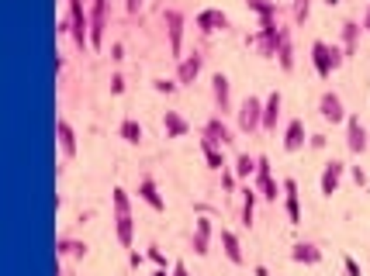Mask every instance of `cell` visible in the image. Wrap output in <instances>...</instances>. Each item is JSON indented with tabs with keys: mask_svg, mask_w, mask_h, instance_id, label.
Instances as JSON below:
<instances>
[{
	"mask_svg": "<svg viewBox=\"0 0 370 276\" xmlns=\"http://www.w3.org/2000/svg\"><path fill=\"white\" fill-rule=\"evenodd\" d=\"M280 38H284V28L277 24V17H259V31H256V35H249L246 45H249V49H256L263 59H277Z\"/></svg>",
	"mask_w": 370,
	"mask_h": 276,
	"instance_id": "1",
	"label": "cell"
},
{
	"mask_svg": "<svg viewBox=\"0 0 370 276\" xmlns=\"http://www.w3.org/2000/svg\"><path fill=\"white\" fill-rule=\"evenodd\" d=\"M346 62V55L339 45H329V42H311V66H315V73L322 76V80H329L339 66Z\"/></svg>",
	"mask_w": 370,
	"mask_h": 276,
	"instance_id": "2",
	"label": "cell"
},
{
	"mask_svg": "<svg viewBox=\"0 0 370 276\" xmlns=\"http://www.w3.org/2000/svg\"><path fill=\"white\" fill-rule=\"evenodd\" d=\"M69 7V24H73V42L76 49H90V10L83 7V0H66Z\"/></svg>",
	"mask_w": 370,
	"mask_h": 276,
	"instance_id": "3",
	"label": "cell"
},
{
	"mask_svg": "<svg viewBox=\"0 0 370 276\" xmlns=\"http://www.w3.org/2000/svg\"><path fill=\"white\" fill-rule=\"evenodd\" d=\"M163 24H166V35H170V55L184 59V14L180 10H163Z\"/></svg>",
	"mask_w": 370,
	"mask_h": 276,
	"instance_id": "4",
	"label": "cell"
},
{
	"mask_svg": "<svg viewBox=\"0 0 370 276\" xmlns=\"http://www.w3.org/2000/svg\"><path fill=\"white\" fill-rule=\"evenodd\" d=\"M236 117H239V128H243L246 135H249V131H256V128H263V101L249 94L246 101L239 104Z\"/></svg>",
	"mask_w": 370,
	"mask_h": 276,
	"instance_id": "5",
	"label": "cell"
},
{
	"mask_svg": "<svg viewBox=\"0 0 370 276\" xmlns=\"http://www.w3.org/2000/svg\"><path fill=\"white\" fill-rule=\"evenodd\" d=\"M104 28H108V0H90V49L104 45Z\"/></svg>",
	"mask_w": 370,
	"mask_h": 276,
	"instance_id": "6",
	"label": "cell"
},
{
	"mask_svg": "<svg viewBox=\"0 0 370 276\" xmlns=\"http://www.w3.org/2000/svg\"><path fill=\"white\" fill-rule=\"evenodd\" d=\"M194 28H197L201 35L225 31V28H229V14H225V10H218V7H208V10H201V14L194 17Z\"/></svg>",
	"mask_w": 370,
	"mask_h": 276,
	"instance_id": "7",
	"label": "cell"
},
{
	"mask_svg": "<svg viewBox=\"0 0 370 276\" xmlns=\"http://www.w3.org/2000/svg\"><path fill=\"white\" fill-rule=\"evenodd\" d=\"M201 138H208L211 145H218V149H225V145H232V128L222 121V114L218 117H208L204 121V128H201Z\"/></svg>",
	"mask_w": 370,
	"mask_h": 276,
	"instance_id": "8",
	"label": "cell"
},
{
	"mask_svg": "<svg viewBox=\"0 0 370 276\" xmlns=\"http://www.w3.org/2000/svg\"><path fill=\"white\" fill-rule=\"evenodd\" d=\"M346 149H350L353 156H364V152H367V128H364V121H360L357 114L346 117Z\"/></svg>",
	"mask_w": 370,
	"mask_h": 276,
	"instance_id": "9",
	"label": "cell"
},
{
	"mask_svg": "<svg viewBox=\"0 0 370 276\" xmlns=\"http://www.w3.org/2000/svg\"><path fill=\"white\" fill-rule=\"evenodd\" d=\"M343 173H346V163H339V159H329V163H325V169H322V180H318V190H322L325 197L339 194V183H343Z\"/></svg>",
	"mask_w": 370,
	"mask_h": 276,
	"instance_id": "10",
	"label": "cell"
},
{
	"mask_svg": "<svg viewBox=\"0 0 370 276\" xmlns=\"http://www.w3.org/2000/svg\"><path fill=\"white\" fill-rule=\"evenodd\" d=\"M318 114L325 117V121H332V124H339V121H346L350 114L343 108V97L339 94H332V90H325L322 97H318Z\"/></svg>",
	"mask_w": 370,
	"mask_h": 276,
	"instance_id": "11",
	"label": "cell"
},
{
	"mask_svg": "<svg viewBox=\"0 0 370 276\" xmlns=\"http://www.w3.org/2000/svg\"><path fill=\"white\" fill-rule=\"evenodd\" d=\"M211 97H215V108L222 110V114L232 110V80L225 73H215L211 76Z\"/></svg>",
	"mask_w": 370,
	"mask_h": 276,
	"instance_id": "12",
	"label": "cell"
},
{
	"mask_svg": "<svg viewBox=\"0 0 370 276\" xmlns=\"http://www.w3.org/2000/svg\"><path fill=\"white\" fill-rule=\"evenodd\" d=\"M201 69H204V55L190 52V55H184V59H180V66H177V76H173V80H177L180 87H190V83L201 76Z\"/></svg>",
	"mask_w": 370,
	"mask_h": 276,
	"instance_id": "13",
	"label": "cell"
},
{
	"mask_svg": "<svg viewBox=\"0 0 370 276\" xmlns=\"http://www.w3.org/2000/svg\"><path fill=\"white\" fill-rule=\"evenodd\" d=\"M284 211L291 224H301V194H298V180H284Z\"/></svg>",
	"mask_w": 370,
	"mask_h": 276,
	"instance_id": "14",
	"label": "cell"
},
{
	"mask_svg": "<svg viewBox=\"0 0 370 276\" xmlns=\"http://www.w3.org/2000/svg\"><path fill=\"white\" fill-rule=\"evenodd\" d=\"M211 218H197L194 224V235H190V249H194V256H208L211 252Z\"/></svg>",
	"mask_w": 370,
	"mask_h": 276,
	"instance_id": "15",
	"label": "cell"
},
{
	"mask_svg": "<svg viewBox=\"0 0 370 276\" xmlns=\"http://www.w3.org/2000/svg\"><path fill=\"white\" fill-rule=\"evenodd\" d=\"M305 142H308L305 121H301V117L287 121V128H284V149H287V152H301V149H305Z\"/></svg>",
	"mask_w": 370,
	"mask_h": 276,
	"instance_id": "16",
	"label": "cell"
},
{
	"mask_svg": "<svg viewBox=\"0 0 370 276\" xmlns=\"http://www.w3.org/2000/svg\"><path fill=\"white\" fill-rule=\"evenodd\" d=\"M360 35H364V24L360 21H343L339 28V38H343V55H357V45H360Z\"/></svg>",
	"mask_w": 370,
	"mask_h": 276,
	"instance_id": "17",
	"label": "cell"
},
{
	"mask_svg": "<svg viewBox=\"0 0 370 276\" xmlns=\"http://www.w3.org/2000/svg\"><path fill=\"white\" fill-rule=\"evenodd\" d=\"M56 138H59V152L66 159H73L76 156V131L66 117H56Z\"/></svg>",
	"mask_w": 370,
	"mask_h": 276,
	"instance_id": "18",
	"label": "cell"
},
{
	"mask_svg": "<svg viewBox=\"0 0 370 276\" xmlns=\"http://www.w3.org/2000/svg\"><path fill=\"white\" fill-rule=\"evenodd\" d=\"M138 201H145L152 211H166V201H163V194H159V187H156L152 176H145V180L138 183Z\"/></svg>",
	"mask_w": 370,
	"mask_h": 276,
	"instance_id": "19",
	"label": "cell"
},
{
	"mask_svg": "<svg viewBox=\"0 0 370 276\" xmlns=\"http://www.w3.org/2000/svg\"><path fill=\"white\" fill-rule=\"evenodd\" d=\"M280 108H284V97H280V90H273V94L263 101V128H266V131H273V128H277V121H280Z\"/></svg>",
	"mask_w": 370,
	"mask_h": 276,
	"instance_id": "20",
	"label": "cell"
},
{
	"mask_svg": "<svg viewBox=\"0 0 370 276\" xmlns=\"http://www.w3.org/2000/svg\"><path fill=\"white\" fill-rule=\"evenodd\" d=\"M291 259L301 263V266H318V263H322V249H318L315 242H298V245L291 249Z\"/></svg>",
	"mask_w": 370,
	"mask_h": 276,
	"instance_id": "21",
	"label": "cell"
},
{
	"mask_svg": "<svg viewBox=\"0 0 370 276\" xmlns=\"http://www.w3.org/2000/svg\"><path fill=\"white\" fill-rule=\"evenodd\" d=\"M163 131H166V138H184L187 131H190V124H187L184 114L166 110V114H163Z\"/></svg>",
	"mask_w": 370,
	"mask_h": 276,
	"instance_id": "22",
	"label": "cell"
},
{
	"mask_svg": "<svg viewBox=\"0 0 370 276\" xmlns=\"http://www.w3.org/2000/svg\"><path fill=\"white\" fill-rule=\"evenodd\" d=\"M222 249H225V259H229L232 266H243V263H246L243 245H239V238H236L232 231H222Z\"/></svg>",
	"mask_w": 370,
	"mask_h": 276,
	"instance_id": "23",
	"label": "cell"
},
{
	"mask_svg": "<svg viewBox=\"0 0 370 276\" xmlns=\"http://www.w3.org/2000/svg\"><path fill=\"white\" fill-rule=\"evenodd\" d=\"M201 152H204V163H208V169H229V163H225V152L218 149V145H211L208 138H201Z\"/></svg>",
	"mask_w": 370,
	"mask_h": 276,
	"instance_id": "24",
	"label": "cell"
},
{
	"mask_svg": "<svg viewBox=\"0 0 370 276\" xmlns=\"http://www.w3.org/2000/svg\"><path fill=\"white\" fill-rule=\"evenodd\" d=\"M115 235L124 249H131V238H135V221L131 215H115Z\"/></svg>",
	"mask_w": 370,
	"mask_h": 276,
	"instance_id": "25",
	"label": "cell"
},
{
	"mask_svg": "<svg viewBox=\"0 0 370 276\" xmlns=\"http://www.w3.org/2000/svg\"><path fill=\"white\" fill-rule=\"evenodd\" d=\"M118 135H122L128 145H142V138H145V131H142V124L135 117H124L122 124H118Z\"/></svg>",
	"mask_w": 370,
	"mask_h": 276,
	"instance_id": "26",
	"label": "cell"
},
{
	"mask_svg": "<svg viewBox=\"0 0 370 276\" xmlns=\"http://www.w3.org/2000/svg\"><path fill=\"white\" fill-rule=\"evenodd\" d=\"M277 62H280L284 73L294 69V45H291V31L287 28H284V38H280V49H277Z\"/></svg>",
	"mask_w": 370,
	"mask_h": 276,
	"instance_id": "27",
	"label": "cell"
},
{
	"mask_svg": "<svg viewBox=\"0 0 370 276\" xmlns=\"http://www.w3.org/2000/svg\"><path fill=\"white\" fill-rule=\"evenodd\" d=\"M56 256L83 259V256H87V242H76V238H56Z\"/></svg>",
	"mask_w": 370,
	"mask_h": 276,
	"instance_id": "28",
	"label": "cell"
},
{
	"mask_svg": "<svg viewBox=\"0 0 370 276\" xmlns=\"http://www.w3.org/2000/svg\"><path fill=\"white\" fill-rule=\"evenodd\" d=\"M232 169H236V176H239V180H249V176H256V156H249V152H239V156H236V163H232Z\"/></svg>",
	"mask_w": 370,
	"mask_h": 276,
	"instance_id": "29",
	"label": "cell"
},
{
	"mask_svg": "<svg viewBox=\"0 0 370 276\" xmlns=\"http://www.w3.org/2000/svg\"><path fill=\"white\" fill-rule=\"evenodd\" d=\"M256 201H259V190L256 187H246L243 190V224H252V215H256Z\"/></svg>",
	"mask_w": 370,
	"mask_h": 276,
	"instance_id": "30",
	"label": "cell"
},
{
	"mask_svg": "<svg viewBox=\"0 0 370 276\" xmlns=\"http://www.w3.org/2000/svg\"><path fill=\"white\" fill-rule=\"evenodd\" d=\"M111 208H115V215H131V197H128L124 187L111 190Z\"/></svg>",
	"mask_w": 370,
	"mask_h": 276,
	"instance_id": "31",
	"label": "cell"
},
{
	"mask_svg": "<svg viewBox=\"0 0 370 276\" xmlns=\"http://www.w3.org/2000/svg\"><path fill=\"white\" fill-rule=\"evenodd\" d=\"M246 7L259 17H277V0H246Z\"/></svg>",
	"mask_w": 370,
	"mask_h": 276,
	"instance_id": "32",
	"label": "cell"
},
{
	"mask_svg": "<svg viewBox=\"0 0 370 276\" xmlns=\"http://www.w3.org/2000/svg\"><path fill=\"white\" fill-rule=\"evenodd\" d=\"M145 256H149V259H152L159 270H173V263L163 256V249H159V245H149V249H145Z\"/></svg>",
	"mask_w": 370,
	"mask_h": 276,
	"instance_id": "33",
	"label": "cell"
},
{
	"mask_svg": "<svg viewBox=\"0 0 370 276\" xmlns=\"http://www.w3.org/2000/svg\"><path fill=\"white\" fill-rule=\"evenodd\" d=\"M308 14H311V0H294V21H298V24H305V21H308Z\"/></svg>",
	"mask_w": 370,
	"mask_h": 276,
	"instance_id": "34",
	"label": "cell"
},
{
	"mask_svg": "<svg viewBox=\"0 0 370 276\" xmlns=\"http://www.w3.org/2000/svg\"><path fill=\"white\" fill-rule=\"evenodd\" d=\"M177 87H180L177 80H152V90L156 94H177Z\"/></svg>",
	"mask_w": 370,
	"mask_h": 276,
	"instance_id": "35",
	"label": "cell"
},
{
	"mask_svg": "<svg viewBox=\"0 0 370 276\" xmlns=\"http://www.w3.org/2000/svg\"><path fill=\"white\" fill-rule=\"evenodd\" d=\"M236 180H239V176H236V169H232V166H229V169H222V190H225V194H232V190H236Z\"/></svg>",
	"mask_w": 370,
	"mask_h": 276,
	"instance_id": "36",
	"label": "cell"
},
{
	"mask_svg": "<svg viewBox=\"0 0 370 276\" xmlns=\"http://www.w3.org/2000/svg\"><path fill=\"white\" fill-rule=\"evenodd\" d=\"M343 263H346V273H350V276H364V270H360V263H357L353 256H346Z\"/></svg>",
	"mask_w": 370,
	"mask_h": 276,
	"instance_id": "37",
	"label": "cell"
},
{
	"mask_svg": "<svg viewBox=\"0 0 370 276\" xmlns=\"http://www.w3.org/2000/svg\"><path fill=\"white\" fill-rule=\"evenodd\" d=\"M353 183L357 187H367V169L364 166H353Z\"/></svg>",
	"mask_w": 370,
	"mask_h": 276,
	"instance_id": "38",
	"label": "cell"
},
{
	"mask_svg": "<svg viewBox=\"0 0 370 276\" xmlns=\"http://www.w3.org/2000/svg\"><path fill=\"white\" fill-rule=\"evenodd\" d=\"M111 94H124V76H122V73H115V76H111Z\"/></svg>",
	"mask_w": 370,
	"mask_h": 276,
	"instance_id": "39",
	"label": "cell"
},
{
	"mask_svg": "<svg viewBox=\"0 0 370 276\" xmlns=\"http://www.w3.org/2000/svg\"><path fill=\"white\" fill-rule=\"evenodd\" d=\"M138 7H142V0H124V10L128 14H138Z\"/></svg>",
	"mask_w": 370,
	"mask_h": 276,
	"instance_id": "40",
	"label": "cell"
},
{
	"mask_svg": "<svg viewBox=\"0 0 370 276\" xmlns=\"http://www.w3.org/2000/svg\"><path fill=\"white\" fill-rule=\"evenodd\" d=\"M111 59H124V45H122V42H115V45H111Z\"/></svg>",
	"mask_w": 370,
	"mask_h": 276,
	"instance_id": "41",
	"label": "cell"
},
{
	"mask_svg": "<svg viewBox=\"0 0 370 276\" xmlns=\"http://www.w3.org/2000/svg\"><path fill=\"white\" fill-rule=\"evenodd\" d=\"M308 142H311V149H322L325 145V135H311Z\"/></svg>",
	"mask_w": 370,
	"mask_h": 276,
	"instance_id": "42",
	"label": "cell"
},
{
	"mask_svg": "<svg viewBox=\"0 0 370 276\" xmlns=\"http://www.w3.org/2000/svg\"><path fill=\"white\" fill-rule=\"evenodd\" d=\"M173 276H190V273H187L184 263H173Z\"/></svg>",
	"mask_w": 370,
	"mask_h": 276,
	"instance_id": "43",
	"label": "cell"
},
{
	"mask_svg": "<svg viewBox=\"0 0 370 276\" xmlns=\"http://www.w3.org/2000/svg\"><path fill=\"white\" fill-rule=\"evenodd\" d=\"M360 24H364V31H370V7H367V14H364V21H360Z\"/></svg>",
	"mask_w": 370,
	"mask_h": 276,
	"instance_id": "44",
	"label": "cell"
},
{
	"mask_svg": "<svg viewBox=\"0 0 370 276\" xmlns=\"http://www.w3.org/2000/svg\"><path fill=\"white\" fill-rule=\"evenodd\" d=\"M252 273H256V276H270V270H266V266H256Z\"/></svg>",
	"mask_w": 370,
	"mask_h": 276,
	"instance_id": "45",
	"label": "cell"
},
{
	"mask_svg": "<svg viewBox=\"0 0 370 276\" xmlns=\"http://www.w3.org/2000/svg\"><path fill=\"white\" fill-rule=\"evenodd\" d=\"M152 276H173V270H159V266H156V273Z\"/></svg>",
	"mask_w": 370,
	"mask_h": 276,
	"instance_id": "46",
	"label": "cell"
},
{
	"mask_svg": "<svg viewBox=\"0 0 370 276\" xmlns=\"http://www.w3.org/2000/svg\"><path fill=\"white\" fill-rule=\"evenodd\" d=\"M325 3H329V7H336V3H339V0H325Z\"/></svg>",
	"mask_w": 370,
	"mask_h": 276,
	"instance_id": "47",
	"label": "cell"
}]
</instances>
